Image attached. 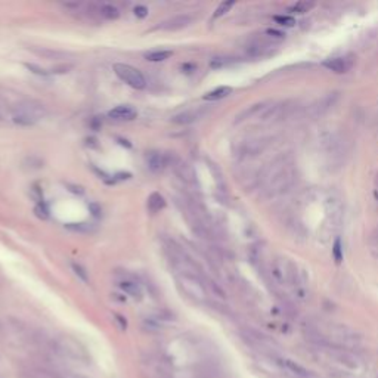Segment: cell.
<instances>
[{
  "instance_id": "obj_11",
  "label": "cell",
  "mask_w": 378,
  "mask_h": 378,
  "mask_svg": "<svg viewBox=\"0 0 378 378\" xmlns=\"http://www.w3.org/2000/svg\"><path fill=\"white\" fill-rule=\"evenodd\" d=\"M145 160H146L148 169L154 173L163 170V167L166 166V157H164V154L158 153V151H151V153H148Z\"/></svg>"
},
{
  "instance_id": "obj_19",
  "label": "cell",
  "mask_w": 378,
  "mask_h": 378,
  "mask_svg": "<svg viewBox=\"0 0 378 378\" xmlns=\"http://www.w3.org/2000/svg\"><path fill=\"white\" fill-rule=\"evenodd\" d=\"M101 15L106 19H117L120 17V11L112 5H103L101 8Z\"/></svg>"
},
{
  "instance_id": "obj_26",
  "label": "cell",
  "mask_w": 378,
  "mask_h": 378,
  "mask_svg": "<svg viewBox=\"0 0 378 378\" xmlns=\"http://www.w3.org/2000/svg\"><path fill=\"white\" fill-rule=\"evenodd\" d=\"M133 12H135V15H136L137 18H145V17H148V8L143 6V5H137V6H135Z\"/></svg>"
},
{
  "instance_id": "obj_3",
  "label": "cell",
  "mask_w": 378,
  "mask_h": 378,
  "mask_svg": "<svg viewBox=\"0 0 378 378\" xmlns=\"http://www.w3.org/2000/svg\"><path fill=\"white\" fill-rule=\"evenodd\" d=\"M177 284L183 290V292L191 297L192 300H195V301L206 300V297H207L206 288L195 274H179Z\"/></svg>"
},
{
  "instance_id": "obj_16",
  "label": "cell",
  "mask_w": 378,
  "mask_h": 378,
  "mask_svg": "<svg viewBox=\"0 0 378 378\" xmlns=\"http://www.w3.org/2000/svg\"><path fill=\"white\" fill-rule=\"evenodd\" d=\"M172 55H173L172 51H167V49H157V51L146 52V53H145V59H146V61H151V62H163V61L169 59Z\"/></svg>"
},
{
  "instance_id": "obj_29",
  "label": "cell",
  "mask_w": 378,
  "mask_h": 378,
  "mask_svg": "<svg viewBox=\"0 0 378 378\" xmlns=\"http://www.w3.org/2000/svg\"><path fill=\"white\" fill-rule=\"evenodd\" d=\"M90 208H92V210H93V214H95V216H99V213H101V210H98V208H96V206H95V204H92V206H90Z\"/></svg>"
},
{
  "instance_id": "obj_23",
  "label": "cell",
  "mask_w": 378,
  "mask_h": 378,
  "mask_svg": "<svg viewBox=\"0 0 378 378\" xmlns=\"http://www.w3.org/2000/svg\"><path fill=\"white\" fill-rule=\"evenodd\" d=\"M279 25H284V27H294L295 25V19L292 17H288V15H278L274 18Z\"/></svg>"
},
{
  "instance_id": "obj_1",
  "label": "cell",
  "mask_w": 378,
  "mask_h": 378,
  "mask_svg": "<svg viewBox=\"0 0 378 378\" xmlns=\"http://www.w3.org/2000/svg\"><path fill=\"white\" fill-rule=\"evenodd\" d=\"M292 167L287 158H276L260 173V185L266 197L284 194L292 183Z\"/></svg>"
},
{
  "instance_id": "obj_20",
  "label": "cell",
  "mask_w": 378,
  "mask_h": 378,
  "mask_svg": "<svg viewBox=\"0 0 378 378\" xmlns=\"http://www.w3.org/2000/svg\"><path fill=\"white\" fill-rule=\"evenodd\" d=\"M264 39L266 40H269V42H282L284 39H285V34L282 33V31H279V30H274V28H271V30H268L266 33H264Z\"/></svg>"
},
{
  "instance_id": "obj_9",
  "label": "cell",
  "mask_w": 378,
  "mask_h": 378,
  "mask_svg": "<svg viewBox=\"0 0 378 378\" xmlns=\"http://www.w3.org/2000/svg\"><path fill=\"white\" fill-rule=\"evenodd\" d=\"M108 116L114 120H119V121H130V120L136 119L137 112L130 105H119L114 109H111Z\"/></svg>"
},
{
  "instance_id": "obj_15",
  "label": "cell",
  "mask_w": 378,
  "mask_h": 378,
  "mask_svg": "<svg viewBox=\"0 0 378 378\" xmlns=\"http://www.w3.org/2000/svg\"><path fill=\"white\" fill-rule=\"evenodd\" d=\"M231 93H232V87L220 86V87H216V89L210 90L208 93H206L204 99L206 101H219V99H223V98H228Z\"/></svg>"
},
{
  "instance_id": "obj_6",
  "label": "cell",
  "mask_w": 378,
  "mask_h": 378,
  "mask_svg": "<svg viewBox=\"0 0 378 378\" xmlns=\"http://www.w3.org/2000/svg\"><path fill=\"white\" fill-rule=\"evenodd\" d=\"M269 139L263 137V136H257V137H250L247 140L242 142L241 146V155L242 157H254L260 153H263L264 148L268 146Z\"/></svg>"
},
{
  "instance_id": "obj_4",
  "label": "cell",
  "mask_w": 378,
  "mask_h": 378,
  "mask_svg": "<svg viewBox=\"0 0 378 378\" xmlns=\"http://www.w3.org/2000/svg\"><path fill=\"white\" fill-rule=\"evenodd\" d=\"M114 71L119 75L120 80L127 83L133 89H143L146 86V80L143 77V74L137 68H135L129 64H116Z\"/></svg>"
},
{
  "instance_id": "obj_2",
  "label": "cell",
  "mask_w": 378,
  "mask_h": 378,
  "mask_svg": "<svg viewBox=\"0 0 378 378\" xmlns=\"http://www.w3.org/2000/svg\"><path fill=\"white\" fill-rule=\"evenodd\" d=\"M46 114L48 111L42 103L35 101H25L17 105L12 114V120L15 124L19 126H34L40 120H43Z\"/></svg>"
},
{
  "instance_id": "obj_22",
  "label": "cell",
  "mask_w": 378,
  "mask_h": 378,
  "mask_svg": "<svg viewBox=\"0 0 378 378\" xmlns=\"http://www.w3.org/2000/svg\"><path fill=\"white\" fill-rule=\"evenodd\" d=\"M235 3L234 2H223V3H220L219 6H217V9L214 11V18H220V17H223L224 14H228L231 9H232V6H234Z\"/></svg>"
},
{
  "instance_id": "obj_28",
  "label": "cell",
  "mask_w": 378,
  "mask_h": 378,
  "mask_svg": "<svg viewBox=\"0 0 378 378\" xmlns=\"http://www.w3.org/2000/svg\"><path fill=\"white\" fill-rule=\"evenodd\" d=\"M62 378H85L82 375H75V374H64Z\"/></svg>"
},
{
  "instance_id": "obj_24",
  "label": "cell",
  "mask_w": 378,
  "mask_h": 378,
  "mask_svg": "<svg viewBox=\"0 0 378 378\" xmlns=\"http://www.w3.org/2000/svg\"><path fill=\"white\" fill-rule=\"evenodd\" d=\"M72 271H74V274L77 275L82 281H85V282H87V274H86V271L80 266V264H72Z\"/></svg>"
},
{
  "instance_id": "obj_25",
  "label": "cell",
  "mask_w": 378,
  "mask_h": 378,
  "mask_svg": "<svg viewBox=\"0 0 378 378\" xmlns=\"http://www.w3.org/2000/svg\"><path fill=\"white\" fill-rule=\"evenodd\" d=\"M332 253H334V257H335V261L340 263L343 260V253H342V247H340V241H337L334 244V248H332Z\"/></svg>"
},
{
  "instance_id": "obj_17",
  "label": "cell",
  "mask_w": 378,
  "mask_h": 378,
  "mask_svg": "<svg viewBox=\"0 0 378 378\" xmlns=\"http://www.w3.org/2000/svg\"><path fill=\"white\" fill-rule=\"evenodd\" d=\"M120 288L124 291V292H127L129 295H132V297H137V298H140V295H142V290H140V287H139V284H136L135 281H129V279H124V281H121L120 284Z\"/></svg>"
},
{
  "instance_id": "obj_13",
  "label": "cell",
  "mask_w": 378,
  "mask_h": 378,
  "mask_svg": "<svg viewBox=\"0 0 378 378\" xmlns=\"http://www.w3.org/2000/svg\"><path fill=\"white\" fill-rule=\"evenodd\" d=\"M335 99H337V93H329V95H326V96H324L321 101H318L313 106H312V112H313V116L315 117H318V116H322V114H325V112L334 105V102H335Z\"/></svg>"
},
{
  "instance_id": "obj_27",
  "label": "cell",
  "mask_w": 378,
  "mask_h": 378,
  "mask_svg": "<svg viewBox=\"0 0 378 378\" xmlns=\"http://www.w3.org/2000/svg\"><path fill=\"white\" fill-rule=\"evenodd\" d=\"M35 214L39 217H42V219H46L48 217V210L45 207H42V206H37L35 207Z\"/></svg>"
},
{
  "instance_id": "obj_7",
  "label": "cell",
  "mask_w": 378,
  "mask_h": 378,
  "mask_svg": "<svg viewBox=\"0 0 378 378\" xmlns=\"http://www.w3.org/2000/svg\"><path fill=\"white\" fill-rule=\"evenodd\" d=\"M191 22H192V18L189 15H176V17H172L170 19L164 21L158 28L164 30V31H177V30L186 28Z\"/></svg>"
},
{
  "instance_id": "obj_14",
  "label": "cell",
  "mask_w": 378,
  "mask_h": 378,
  "mask_svg": "<svg viewBox=\"0 0 378 378\" xmlns=\"http://www.w3.org/2000/svg\"><path fill=\"white\" fill-rule=\"evenodd\" d=\"M164 206H166V201H164L161 194L154 192V194L149 195V198H148V210H149V213H153V214L160 213L164 208Z\"/></svg>"
},
{
  "instance_id": "obj_8",
  "label": "cell",
  "mask_w": 378,
  "mask_h": 378,
  "mask_svg": "<svg viewBox=\"0 0 378 378\" xmlns=\"http://www.w3.org/2000/svg\"><path fill=\"white\" fill-rule=\"evenodd\" d=\"M324 67L335 74H344L350 69L352 64L347 58L343 56H335V58H328L324 61Z\"/></svg>"
},
{
  "instance_id": "obj_10",
  "label": "cell",
  "mask_w": 378,
  "mask_h": 378,
  "mask_svg": "<svg viewBox=\"0 0 378 378\" xmlns=\"http://www.w3.org/2000/svg\"><path fill=\"white\" fill-rule=\"evenodd\" d=\"M281 365L288 371L291 372L292 375L298 377V378H312L313 377V372L309 371L308 368H305L303 365H300L298 362L295 361H291V359H281Z\"/></svg>"
},
{
  "instance_id": "obj_30",
  "label": "cell",
  "mask_w": 378,
  "mask_h": 378,
  "mask_svg": "<svg viewBox=\"0 0 378 378\" xmlns=\"http://www.w3.org/2000/svg\"><path fill=\"white\" fill-rule=\"evenodd\" d=\"M377 240H378V229H377Z\"/></svg>"
},
{
  "instance_id": "obj_5",
  "label": "cell",
  "mask_w": 378,
  "mask_h": 378,
  "mask_svg": "<svg viewBox=\"0 0 378 378\" xmlns=\"http://www.w3.org/2000/svg\"><path fill=\"white\" fill-rule=\"evenodd\" d=\"M207 112H208V109L204 108V106L189 108V109H185V111H180V112H177V114H174L172 117V123L180 124V126L192 124V123H197L201 119H204Z\"/></svg>"
},
{
  "instance_id": "obj_21",
  "label": "cell",
  "mask_w": 378,
  "mask_h": 378,
  "mask_svg": "<svg viewBox=\"0 0 378 378\" xmlns=\"http://www.w3.org/2000/svg\"><path fill=\"white\" fill-rule=\"evenodd\" d=\"M312 8H313V3H310V2H297L295 5H292V6L290 8V11H291L292 14H306V12H309Z\"/></svg>"
},
{
  "instance_id": "obj_18",
  "label": "cell",
  "mask_w": 378,
  "mask_h": 378,
  "mask_svg": "<svg viewBox=\"0 0 378 378\" xmlns=\"http://www.w3.org/2000/svg\"><path fill=\"white\" fill-rule=\"evenodd\" d=\"M34 52L40 56H45L46 59H53V61H59V59L67 58V53L56 52V51H52V49H34Z\"/></svg>"
},
{
  "instance_id": "obj_12",
  "label": "cell",
  "mask_w": 378,
  "mask_h": 378,
  "mask_svg": "<svg viewBox=\"0 0 378 378\" xmlns=\"http://www.w3.org/2000/svg\"><path fill=\"white\" fill-rule=\"evenodd\" d=\"M174 170H176V174L186 183H192L195 180V172H194L192 166L186 161H182V160L176 161Z\"/></svg>"
}]
</instances>
